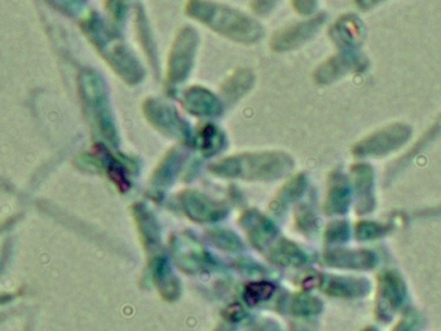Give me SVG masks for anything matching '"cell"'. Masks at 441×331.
Segmentation results:
<instances>
[{
	"label": "cell",
	"mask_w": 441,
	"mask_h": 331,
	"mask_svg": "<svg viewBox=\"0 0 441 331\" xmlns=\"http://www.w3.org/2000/svg\"><path fill=\"white\" fill-rule=\"evenodd\" d=\"M291 2L295 11L303 16H312L317 11L318 0H291Z\"/></svg>",
	"instance_id": "obj_4"
},
{
	"label": "cell",
	"mask_w": 441,
	"mask_h": 331,
	"mask_svg": "<svg viewBox=\"0 0 441 331\" xmlns=\"http://www.w3.org/2000/svg\"><path fill=\"white\" fill-rule=\"evenodd\" d=\"M412 136V127L407 123H392L390 126L379 130L370 135L356 146L358 154H377L380 152H387L396 146L404 144Z\"/></svg>",
	"instance_id": "obj_3"
},
{
	"label": "cell",
	"mask_w": 441,
	"mask_h": 331,
	"mask_svg": "<svg viewBox=\"0 0 441 331\" xmlns=\"http://www.w3.org/2000/svg\"><path fill=\"white\" fill-rule=\"evenodd\" d=\"M441 131V115L437 118V120L435 122V124H433L432 127H431V131H428V136H432V134H435V132H440Z\"/></svg>",
	"instance_id": "obj_6"
},
{
	"label": "cell",
	"mask_w": 441,
	"mask_h": 331,
	"mask_svg": "<svg viewBox=\"0 0 441 331\" xmlns=\"http://www.w3.org/2000/svg\"><path fill=\"white\" fill-rule=\"evenodd\" d=\"M335 52L313 70V80L320 86H330L347 75L364 74L369 70L370 60L362 51L366 30L356 13L338 17L327 30Z\"/></svg>",
	"instance_id": "obj_1"
},
{
	"label": "cell",
	"mask_w": 441,
	"mask_h": 331,
	"mask_svg": "<svg viewBox=\"0 0 441 331\" xmlns=\"http://www.w3.org/2000/svg\"><path fill=\"white\" fill-rule=\"evenodd\" d=\"M385 2H388V0H352L353 6L361 12L373 11Z\"/></svg>",
	"instance_id": "obj_5"
},
{
	"label": "cell",
	"mask_w": 441,
	"mask_h": 331,
	"mask_svg": "<svg viewBox=\"0 0 441 331\" xmlns=\"http://www.w3.org/2000/svg\"><path fill=\"white\" fill-rule=\"evenodd\" d=\"M327 21V13L318 12L312 14L309 19L303 20L298 24L291 25L290 27L281 31L273 40L275 49L278 51H290L300 47L302 44L309 42L312 38L318 34Z\"/></svg>",
	"instance_id": "obj_2"
}]
</instances>
